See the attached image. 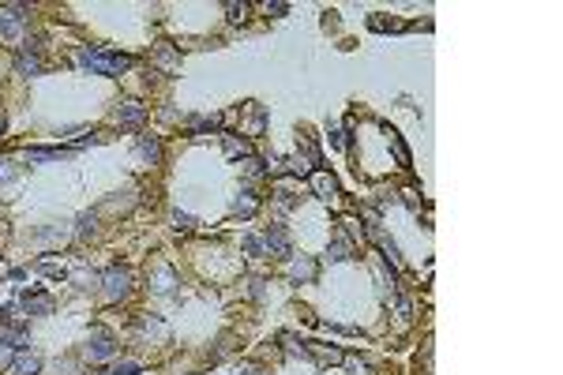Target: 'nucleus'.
<instances>
[{
	"label": "nucleus",
	"mask_w": 563,
	"mask_h": 375,
	"mask_svg": "<svg viewBox=\"0 0 563 375\" xmlns=\"http://www.w3.org/2000/svg\"><path fill=\"white\" fill-rule=\"evenodd\" d=\"M79 60L98 75H120V72H128V68L136 64V57H128V53H90V49L79 53Z\"/></svg>",
	"instance_id": "1"
},
{
	"label": "nucleus",
	"mask_w": 563,
	"mask_h": 375,
	"mask_svg": "<svg viewBox=\"0 0 563 375\" xmlns=\"http://www.w3.org/2000/svg\"><path fill=\"white\" fill-rule=\"evenodd\" d=\"M319 166H323V154H319L316 139H312V135H300V147H297L293 161H289V169H293L297 177H312Z\"/></svg>",
	"instance_id": "2"
},
{
	"label": "nucleus",
	"mask_w": 563,
	"mask_h": 375,
	"mask_svg": "<svg viewBox=\"0 0 563 375\" xmlns=\"http://www.w3.org/2000/svg\"><path fill=\"white\" fill-rule=\"evenodd\" d=\"M102 286H105V297L109 300H124L128 293H132V270L120 267V263H113V267L102 274Z\"/></svg>",
	"instance_id": "3"
},
{
	"label": "nucleus",
	"mask_w": 563,
	"mask_h": 375,
	"mask_svg": "<svg viewBox=\"0 0 563 375\" xmlns=\"http://www.w3.org/2000/svg\"><path fill=\"white\" fill-rule=\"evenodd\" d=\"M87 360L90 364H102V360H109V357H117V338L113 334H105V330H98L94 338L87 341Z\"/></svg>",
	"instance_id": "4"
},
{
	"label": "nucleus",
	"mask_w": 563,
	"mask_h": 375,
	"mask_svg": "<svg viewBox=\"0 0 563 375\" xmlns=\"http://www.w3.org/2000/svg\"><path fill=\"white\" fill-rule=\"evenodd\" d=\"M113 120L120 128H143V120H147V105H139V101H120L117 105V113Z\"/></svg>",
	"instance_id": "5"
},
{
	"label": "nucleus",
	"mask_w": 563,
	"mask_h": 375,
	"mask_svg": "<svg viewBox=\"0 0 563 375\" xmlns=\"http://www.w3.org/2000/svg\"><path fill=\"white\" fill-rule=\"evenodd\" d=\"M23 19H27V8H4L0 12V38H19Z\"/></svg>",
	"instance_id": "6"
},
{
	"label": "nucleus",
	"mask_w": 563,
	"mask_h": 375,
	"mask_svg": "<svg viewBox=\"0 0 563 375\" xmlns=\"http://www.w3.org/2000/svg\"><path fill=\"white\" fill-rule=\"evenodd\" d=\"M38 368H42V360H38L34 353L19 349L12 357V364H8V375H38Z\"/></svg>",
	"instance_id": "7"
},
{
	"label": "nucleus",
	"mask_w": 563,
	"mask_h": 375,
	"mask_svg": "<svg viewBox=\"0 0 563 375\" xmlns=\"http://www.w3.org/2000/svg\"><path fill=\"white\" fill-rule=\"evenodd\" d=\"M308 180H312V188H316V196H319V199H335V196H338V180L330 177L323 166H319Z\"/></svg>",
	"instance_id": "8"
},
{
	"label": "nucleus",
	"mask_w": 563,
	"mask_h": 375,
	"mask_svg": "<svg viewBox=\"0 0 563 375\" xmlns=\"http://www.w3.org/2000/svg\"><path fill=\"white\" fill-rule=\"evenodd\" d=\"M263 248L270 251V256H289V233L282 226H270L267 237H263Z\"/></svg>",
	"instance_id": "9"
},
{
	"label": "nucleus",
	"mask_w": 563,
	"mask_h": 375,
	"mask_svg": "<svg viewBox=\"0 0 563 375\" xmlns=\"http://www.w3.org/2000/svg\"><path fill=\"white\" fill-rule=\"evenodd\" d=\"M15 68H19V75H42L45 72V60L38 53H30V49H23V53L15 57Z\"/></svg>",
	"instance_id": "10"
},
{
	"label": "nucleus",
	"mask_w": 563,
	"mask_h": 375,
	"mask_svg": "<svg viewBox=\"0 0 563 375\" xmlns=\"http://www.w3.org/2000/svg\"><path fill=\"white\" fill-rule=\"evenodd\" d=\"M316 259H308V256H300V259H293L289 263V278L293 281H316Z\"/></svg>",
	"instance_id": "11"
},
{
	"label": "nucleus",
	"mask_w": 563,
	"mask_h": 375,
	"mask_svg": "<svg viewBox=\"0 0 563 375\" xmlns=\"http://www.w3.org/2000/svg\"><path fill=\"white\" fill-rule=\"evenodd\" d=\"M233 210H237V214H240V218H252V214H256V210H259V196H256V191H252V188H244V191H240V196H237V203H233Z\"/></svg>",
	"instance_id": "12"
},
{
	"label": "nucleus",
	"mask_w": 563,
	"mask_h": 375,
	"mask_svg": "<svg viewBox=\"0 0 563 375\" xmlns=\"http://www.w3.org/2000/svg\"><path fill=\"white\" fill-rule=\"evenodd\" d=\"M23 308L30 311V316H49V311H53V300L49 297H42V293H34V297H30V293H23Z\"/></svg>",
	"instance_id": "13"
},
{
	"label": "nucleus",
	"mask_w": 563,
	"mask_h": 375,
	"mask_svg": "<svg viewBox=\"0 0 563 375\" xmlns=\"http://www.w3.org/2000/svg\"><path fill=\"white\" fill-rule=\"evenodd\" d=\"M244 109H248V135H259V131H263V120H267L263 109H259L256 101H248Z\"/></svg>",
	"instance_id": "14"
},
{
	"label": "nucleus",
	"mask_w": 563,
	"mask_h": 375,
	"mask_svg": "<svg viewBox=\"0 0 563 375\" xmlns=\"http://www.w3.org/2000/svg\"><path fill=\"white\" fill-rule=\"evenodd\" d=\"M139 154L150 158V161H158V158H162V143H158L154 135H139Z\"/></svg>",
	"instance_id": "15"
},
{
	"label": "nucleus",
	"mask_w": 563,
	"mask_h": 375,
	"mask_svg": "<svg viewBox=\"0 0 563 375\" xmlns=\"http://www.w3.org/2000/svg\"><path fill=\"white\" fill-rule=\"evenodd\" d=\"M226 154L229 158H248V154H252V147H248V139H237V135H226Z\"/></svg>",
	"instance_id": "16"
},
{
	"label": "nucleus",
	"mask_w": 563,
	"mask_h": 375,
	"mask_svg": "<svg viewBox=\"0 0 563 375\" xmlns=\"http://www.w3.org/2000/svg\"><path fill=\"white\" fill-rule=\"evenodd\" d=\"M173 286H177L173 270H169V267H158V274H154V289H158V293H173Z\"/></svg>",
	"instance_id": "17"
},
{
	"label": "nucleus",
	"mask_w": 563,
	"mask_h": 375,
	"mask_svg": "<svg viewBox=\"0 0 563 375\" xmlns=\"http://www.w3.org/2000/svg\"><path fill=\"white\" fill-rule=\"evenodd\" d=\"M330 259H349V251H353V244H349V240L346 237H335V240H330Z\"/></svg>",
	"instance_id": "18"
},
{
	"label": "nucleus",
	"mask_w": 563,
	"mask_h": 375,
	"mask_svg": "<svg viewBox=\"0 0 563 375\" xmlns=\"http://www.w3.org/2000/svg\"><path fill=\"white\" fill-rule=\"evenodd\" d=\"M139 372H143V364H139V360H120V364H113V372H109V375H139Z\"/></svg>",
	"instance_id": "19"
},
{
	"label": "nucleus",
	"mask_w": 563,
	"mask_h": 375,
	"mask_svg": "<svg viewBox=\"0 0 563 375\" xmlns=\"http://www.w3.org/2000/svg\"><path fill=\"white\" fill-rule=\"evenodd\" d=\"M275 203H278V210H293V191H286V188H282V191H275Z\"/></svg>",
	"instance_id": "20"
},
{
	"label": "nucleus",
	"mask_w": 563,
	"mask_h": 375,
	"mask_svg": "<svg viewBox=\"0 0 563 375\" xmlns=\"http://www.w3.org/2000/svg\"><path fill=\"white\" fill-rule=\"evenodd\" d=\"M244 251H248V256H267V248H263V240H259V237H244Z\"/></svg>",
	"instance_id": "21"
},
{
	"label": "nucleus",
	"mask_w": 563,
	"mask_h": 375,
	"mask_svg": "<svg viewBox=\"0 0 563 375\" xmlns=\"http://www.w3.org/2000/svg\"><path fill=\"white\" fill-rule=\"evenodd\" d=\"M226 12H229V19H233V23H240V19L248 15V4H237V0H229V4H226Z\"/></svg>",
	"instance_id": "22"
},
{
	"label": "nucleus",
	"mask_w": 563,
	"mask_h": 375,
	"mask_svg": "<svg viewBox=\"0 0 563 375\" xmlns=\"http://www.w3.org/2000/svg\"><path fill=\"white\" fill-rule=\"evenodd\" d=\"M173 221H177V229H180V233H192V229H196V218H192V214H180V210L173 214Z\"/></svg>",
	"instance_id": "23"
},
{
	"label": "nucleus",
	"mask_w": 563,
	"mask_h": 375,
	"mask_svg": "<svg viewBox=\"0 0 563 375\" xmlns=\"http://www.w3.org/2000/svg\"><path fill=\"white\" fill-rule=\"evenodd\" d=\"M218 128V117H203V120H192V131H214Z\"/></svg>",
	"instance_id": "24"
},
{
	"label": "nucleus",
	"mask_w": 563,
	"mask_h": 375,
	"mask_svg": "<svg viewBox=\"0 0 563 375\" xmlns=\"http://www.w3.org/2000/svg\"><path fill=\"white\" fill-rule=\"evenodd\" d=\"M38 270L49 278H64V267H57V263H38Z\"/></svg>",
	"instance_id": "25"
},
{
	"label": "nucleus",
	"mask_w": 563,
	"mask_h": 375,
	"mask_svg": "<svg viewBox=\"0 0 563 375\" xmlns=\"http://www.w3.org/2000/svg\"><path fill=\"white\" fill-rule=\"evenodd\" d=\"M94 233V214H83L79 218V237H90Z\"/></svg>",
	"instance_id": "26"
},
{
	"label": "nucleus",
	"mask_w": 563,
	"mask_h": 375,
	"mask_svg": "<svg viewBox=\"0 0 563 375\" xmlns=\"http://www.w3.org/2000/svg\"><path fill=\"white\" fill-rule=\"evenodd\" d=\"M8 166H12V161H0V180H12V177H15Z\"/></svg>",
	"instance_id": "27"
},
{
	"label": "nucleus",
	"mask_w": 563,
	"mask_h": 375,
	"mask_svg": "<svg viewBox=\"0 0 563 375\" xmlns=\"http://www.w3.org/2000/svg\"><path fill=\"white\" fill-rule=\"evenodd\" d=\"M0 131H4V113H0Z\"/></svg>",
	"instance_id": "28"
}]
</instances>
